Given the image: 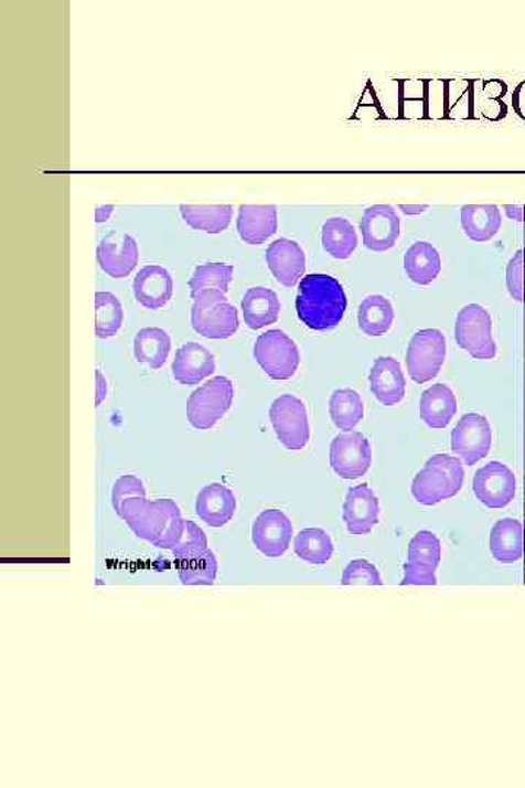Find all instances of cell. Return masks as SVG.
<instances>
[{
	"instance_id": "obj_1",
	"label": "cell",
	"mask_w": 525,
	"mask_h": 788,
	"mask_svg": "<svg viewBox=\"0 0 525 788\" xmlns=\"http://www.w3.org/2000/svg\"><path fill=\"white\" fill-rule=\"evenodd\" d=\"M119 518L136 536L161 550H173L184 528L180 507L170 498L152 502L148 498H133L121 507Z\"/></svg>"
},
{
	"instance_id": "obj_2",
	"label": "cell",
	"mask_w": 525,
	"mask_h": 788,
	"mask_svg": "<svg viewBox=\"0 0 525 788\" xmlns=\"http://www.w3.org/2000/svg\"><path fill=\"white\" fill-rule=\"evenodd\" d=\"M296 307L308 329L323 332L342 323L347 297L342 284L333 276L311 274L301 279Z\"/></svg>"
},
{
	"instance_id": "obj_3",
	"label": "cell",
	"mask_w": 525,
	"mask_h": 788,
	"mask_svg": "<svg viewBox=\"0 0 525 788\" xmlns=\"http://www.w3.org/2000/svg\"><path fill=\"white\" fill-rule=\"evenodd\" d=\"M464 466L454 456L439 452L429 457L424 468L411 481V496L425 507L451 500L464 484Z\"/></svg>"
},
{
	"instance_id": "obj_4",
	"label": "cell",
	"mask_w": 525,
	"mask_h": 788,
	"mask_svg": "<svg viewBox=\"0 0 525 788\" xmlns=\"http://www.w3.org/2000/svg\"><path fill=\"white\" fill-rule=\"evenodd\" d=\"M192 328L194 332L206 339H228L237 333L239 328L238 311L219 291H205L193 297Z\"/></svg>"
},
{
	"instance_id": "obj_5",
	"label": "cell",
	"mask_w": 525,
	"mask_h": 788,
	"mask_svg": "<svg viewBox=\"0 0 525 788\" xmlns=\"http://www.w3.org/2000/svg\"><path fill=\"white\" fill-rule=\"evenodd\" d=\"M234 384L225 375L211 379L210 382L190 394L188 401V419L193 428L207 432L212 429L226 412L231 409L234 401Z\"/></svg>"
},
{
	"instance_id": "obj_6",
	"label": "cell",
	"mask_w": 525,
	"mask_h": 788,
	"mask_svg": "<svg viewBox=\"0 0 525 788\" xmlns=\"http://www.w3.org/2000/svg\"><path fill=\"white\" fill-rule=\"evenodd\" d=\"M456 342L474 360H493L497 348L493 339V321L486 308L469 305L461 308L456 320Z\"/></svg>"
},
{
	"instance_id": "obj_7",
	"label": "cell",
	"mask_w": 525,
	"mask_h": 788,
	"mask_svg": "<svg viewBox=\"0 0 525 788\" xmlns=\"http://www.w3.org/2000/svg\"><path fill=\"white\" fill-rule=\"evenodd\" d=\"M255 358L261 370L276 382L292 379L301 362L297 343L280 329H271L257 338Z\"/></svg>"
},
{
	"instance_id": "obj_8",
	"label": "cell",
	"mask_w": 525,
	"mask_h": 788,
	"mask_svg": "<svg viewBox=\"0 0 525 788\" xmlns=\"http://www.w3.org/2000/svg\"><path fill=\"white\" fill-rule=\"evenodd\" d=\"M270 423L276 437L291 451L304 450L310 441V420L306 403L293 394H282L270 406Z\"/></svg>"
},
{
	"instance_id": "obj_9",
	"label": "cell",
	"mask_w": 525,
	"mask_h": 788,
	"mask_svg": "<svg viewBox=\"0 0 525 788\" xmlns=\"http://www.w3.org/2000/svg\"><path fill=\"white\" fill-rule=\"evenodd\" d=\"M447 358V339L441 330L422 329L411 337L406 352L410 379L424 384L436 379Z\"/></svg>"
},
{
	"instance_id": "obj_10",
	"label": "cell",
	"mask_w": 525,
	"mask_h": 788,
	"mask_svg": "<svg viewBox=\"0 0 525 788\" xmlns=\"http://www.w3.org/2000/svg\"><path fill=\"white\" fill-rule=\"evenodd\" d=\"M442 547L436 533L420 530L409 543L401 586H436Z\"/></svg>"
},
{
	"instance_id": "obj_11",
	"label": "cell",
	"mask_w": 525,
	"mask_h": 788,
	"mask_svg": "<svg viewBox=\"0 0 525 788\" xmlns=\"http://www.w3.org/2000/svg\"><path fill=\"white\" fill-rule=\"evenodd\" d=\"M373 465V448L362 433H342L330 444V468L339 478L355 481Z\"/></svg>"
},
{
	"instance_id": "obj_12",
	"label": "cell",
	"mask_w": 525,
	"mask_h": 788,
	"mask_svg": "<svg viewBox=\"0 0 525 788\" xmlns=\"http://www.w3.org/2000/svg\"><path fill=\"white\" fill-rule=\"evenodd\" d=\"M492 427L486 416L465 414L451 433V450L468 466L478 465L492 448Z\"/></svg>"
},
{
	"instance_id": "obj_13",
	"label": "cell",
	"mask_w": 525,
	"mask_h": 788,
	"mask_svg": "<svg viewBox=\"0 0 525 788\" xmlns=\"http://www.w3.org/2000/svg\"><path fill=\"white\" fill-rule=\"evenodd\" d=\"M473 492L486 509L502 510L517 496V478L508 466L491 461L474 475Z\"/></svg>"
},
{
	"instance_id": "obj_14",
	"label": "cell",
	"mask_w": 525,
	"mask_h": 788,
	"mask_svg": "<svg viewBox=\"0 0 525 788\" xmlns=\"http://www.w3.org/2000/svg\"><path fill=\"white\" fill-rule=\"evenodd\" d=\"M293 525L283 511L271 509L261 511L251 528V539L256 550L266 558H280L291 546Z\"/></svg>"
},
{
	"instance_id": "obj_15",
	"label": "cell",
	"mask_w": 525,
	"mask_h": 788,
	"mask_svg": "<svg viewBox=\"0 0 525 788\" xmlns=\"http://www.w3.org/2000/svg\"><path fill=\"white\" fill-rule=\"evenodd\" d=\"M400 219L390 205L366 207L361 220L362 242L371 252H388L400 237Z\"/></svg>"
},
{
	"instance_id": "obj_16",
	"label": "cell",
	"mask_w": 525,
	"mask_h": 788,
	"mask_svg": "<svg viewBox=\"0 0 525 788\" xmlns=\"http://www.w3.org/2000/svg\"><path fill=\"white\" fill-rule=\"evenodd\" d=\"M379 500L368 483L356 484L343 502V522L353 536H366L379 523Z\"/></svg>"
},
{
	"instance_id": "obj_17",
	"label": "cell",
	"mask_w": 525,
	"mask_h": 788,
	"mask_svg": "<svg viewBox=\"0 0 525 788\" xmlns=\"http://www.w3.org/2000/svg\"><path fill=\"white\" fill-rule=\"evenodd\" d=\"M97 260L101 269L111 278H128L138 266V243L129 234L111 233L98 244Z\"/></svg>"
},
{
	"instance_id": "obj_18",
	"label": "cell",
	"mask_w": 525,
	"mask_h": 788,
	"mask_svg": "<svg viewBox=\"0 0 525 788\" xmlns=\"http://www.w3.org/2000/svg\"><path fill=\"white\" fill-rule=\"evenodd\" d=\"M266 263L271 275L287 288L297 287L304 278L306 253L293 239L278 238L266 251Z\"/></svg>"
},
{
	"instance_id": "obj_19",
	"label": "cell",
	"mask_w": 525,
	"mask_h": 788,
	"mask_svg": "<svg viewBox=\"0 0 525 788\" xmlns=\"http://www.w3.org/2000/svg\"><path fill=\"white\" fill-rule=\"evenodd\" d=\"M173 377L183 386H196L215 373V356L206 347L197 342H188L175 352Z\"/></svg>"
},
{
	"instance_id": "obj_20",
	"label": "cell",
	"mask_w": 525,
	"mask_h": 788,
	"mask_svg": "<svg viewBox=\"0 0 525 788\" xmlns=\"http://www.w3.org/2000/svg\"><path fill=\"white\" fill-rule=\"evenodd\" d=\"M173 292V276L160 265L142 267L133 280L136 301L148 310H160L169 305Z\"/></svg>"
},
{
	"instance_id": "obj_21",
	"label": "cell",
	"mask_w": 525,
	"mask_h": 788,
	"mask_svg": "<svg viewBox=\"0 0 525 788\" xmlns=\"http://www.w3.org/2000/svg\"><path fill=\"white\" fill-rule=\"evenodd\" d=\"M369 388L384 406H394L406 396L401 364L393 356H379L369 371Z\"/></svg>"
},
{
	"instance_id": "obj_22",
	"label": "cell",
	"mask_w": 525,
	"mask_h": 788,
	"mask_svg": "<svg viewBox=\"0 0 525 788\" xmlns=\"http://www.w3.org/2000/svg\"><path fill=\"white\" fill-rule=\"evenodd\" d=\"M237 511V498L228 487L211 483L202 488L196 498V514L203 523L219 529L234 519Z\"/></svg>"
},
{
	"instance_id": "obj_23",
	"label": "cell",
	"mask_w": 525,
	"mask_h": 788,
	"mask_svg": "<svg viewBox=\"0 0 525 788\" xmlns=\"http://www.w3.org/2000/svg\"><path fill=\"white\" fill-rule=\"evenodd\" d=\"M237 231L239 238L251 246L266 243L278 231V207L275 205L239 206Z\"/></svg>"
},
{
	"instance_id": "obj_24",
	"label": "cell",
	"mask_w": 525,
	"mask_h": 788,
	"mask_svg": "<svg viewBox=\"0 0 525 788\" xmlns=\"http://www.w3.org/2000/svg\"><path fill=\"white\" fill-rule=\"evenodd\" d=\"M489 550L500 564H515L524 554V528L518 520H497L489 536Z\"/></svg>"
},
{
	"instance_id": "obj_25",
	"label": "cell",
	"mask_w": 525,
	"mask_h": 788,
	"mask_svg": "<svg viewBox=\"0 0 525 788\" xmlns=\"http://www.w3.org/2000/svg\"><path fill=\"white\" fill-rule=\"evenodd\" d=\"M420 419L432 429L447 428L457 414V397L451 387L438 383L420 397Z\"/></svg>"
},
{
	"instance_id": "obj_26",
	"label": "cell",
	"mask_w": 525,
	"mask_h": 788,
	"mask_svg": "<svg viewBox=\"0 0 525 788\" xmlns=\"http://www.w3.org/2000/svg\"><path fill=\"white\" fill-rule=\"evenodd\" d=\"M244 321L251 330H260L279 319L280 301L278 294L269 288L255 287L247 289L242 301Z\"/></svg>"
},
{
	"instance_id": "obj_27",
	"label": "cell",
	"mask_w": 525,
	"mask_h": 788,
	"mask_svg": "<svg viewBox=\"0 0 525 788\" xmlns=\"http://www.w3.org/2000/svg\"><path fill=\"white\" fill-rule=\"evenodd\" d=\"M461 226L472 242L486 243L496 237L502 226V214L496 205H465L461 207Z\"/></svg>"
},
{
	"instance_id": "obj_28",
	"label": "cell",
	"mask_w": 525,
	"mask_h": 788,
	"mask_svg": "<svg viewBox=\"0 0 525 788\" xmlns=\"http://www.w3.org/2000/svg\"><path fill=\"white\" fill-rule=\"evenodd\" d=\"M441 256L436 247L428 242H416L405 255V270L411 283L432 284L441 274Z\"/></svg>"
},
{
	"instance_id": "obj_29",
	"label": "cell",
	"mask_w": 525,
	"mask_h": 788,
	"mask_svg": "<svg viewBox=\"0 0 525 788\" xmlns=\"http://www.w3.org/2000/svg\"><path fill=\"white\" fill-rule=\"evenodd\" d=\"M136 361L147 364L149 369L160 370L164 366L171 352V338L164 329L144 328L136 333L133 347Z\"/></svg>"
},
{
	"instance_id": "obj_30",
	"label": "cell",
	"mask_w": 525,
	"mask_h": 788,
	"mask_svg": "<svg viewBox=\"0 0 525 788\" xmlns=\"http://www.w3.org/2000/svg\"><path fill=\"white\" fill-rule=\"evenodd\" d=\"M392 301L383 296H369L357 308V324L366 337L377 338L390 332L394 323Z\"/></svg>"
},
{
	"instance_id": "obj_31",
	"label": "cell",
	"mask_w": 525,
	"mask_h": 788,
	"mask_svg": "<svg viewBox=\"0 0 525 788\" xmlns=\"http://www.w3.org/2000/svg\"><path fill=\"white\" fill-rule=\"evenodd\" d=\"M185 224L207 234H219L228 228L234 210L231 205H180Z\"/></svg>"
},
{
	"instance_id": "obj_32",
	"label": "cell",
	"mask_w": 525,
	"mask_h": 788,
	"mask_svg": "<svg viewBox=\"0 0 525 788\" xmlns=\"http://www.w3.org/2000/svg\"><path fill=\"white\" fill-rule=\"evenodd\" d=\"M176 569L184 586H212L218 575V560L207 547L196 554L176 560Z\"/></svg>"
},
{
	"instance_id": "obj_33",
	"label": "cell",
	"mask_w": 525,
	"mask_h": 788,
	"mask_svg": "<svg viewBox=\"0 0 525 788\" xmlns=\"http://www.w3.org/2000/svg\"><path fill=\"white\" fill-rule=\"evenodd\" d=\"M321 243L324 251L334 259H350L357 247L355 226L345 219H330L321 228Z\"/></svg>"
},
{
	"instance_id": "obj_34",
	"label": "cell",
	"mask_w": 525,
	"mask_h": 788,
	"mask_svg": "<svg viewBox=\"0 0 525 788\" xmlns=\"http://www.w3.org/2000/svg\"><path fill=\"white\" fill-rule=\"evenodd\" d=\"M298 558L311 565H324L333 558L334 545L330 534L320 528L302 529L293 539Z\"/></svg>"
},
{
	"instance_id": "obj_35",
	"label": "cell",
	"mask_w": 525,
	"mask_h": 788,
	"mask_svg": "<svg viewBox=\"0 0 525 788\" xmlns=\"http://www.w3.org/2000/svg\"><path fill=\"white\" fill-rule=\"evenodd\" d=\"M330 418L343 433H351L364 419V402L352 388H338L329 403Z\"/></svg>"
},
{
	"instance_id": "obj_36",
	"label": "cell",
	"mask_w": 525,
	"mask_h": 788,
	"mask_svg": "<svg viewBox=\"0 0 525 788\" xmlns=\"http://www.w3.org/2000/svg\"><path fill=\"white\" fill-rule=\"evenodd\" d=\"M234 267L228 263H203L194 269L189 287L192 297L205 291L228 292L233 283Z\"/></svg>"
},
{
	"instance_id": "obj_37",
	"label": "cell",
	"mask_w": 525,
	"mask_h": 788,
	"mask_svg": "<svg viewBox=\"0 0 525 788\" xmlns=\"http://www.w3.org/2000/svg\"><path fill=\"white\" fill-rule=\"evenodd\" d=\"M124 307L115 294H95V334L99 339L115 337L124 324Z\"/></svg>"
},
{
	"instance_id": "obj_38",
	"label": "cell",
	"mask_w": 525,
	"mask_h": 788,
	"mask_svg": "<svg viewBox=\"0 0 525 788\" xmlns=\"http://www.w3.org/2000/svg\"><path fill=\"white\" fill-rule=\"evenodd\" d=\"M478 93V106L484 117L492 120L504 119L506 106L502 98L506 94V85L501 81H483Z\"/></svg>"
},
{
	"instance_id": "obj_39",
	"label": "cell",
	"mask_w": 525,
	"mask_h": 788,
	"mask_svg": "<svg viewBox=\"0 0 525 788\" xmlns=\"http://www.w3.org/2000/svg\"><path fill=\"white\" fill-rule=\"evenodd\" d=\"M343 586H357V584H365V586H383L384 582L382 574L373 563L364 558L353 560L346 565L342 574Z\"/></svg>"
},
{
	"instance_id": "obj_40",
	"label": "cell",
	"mask_w": 525,
	"mask_h": 788,
	"mask_svg": "<svg viewBox=\"0 0 525 788\" xmlns=\"http://www.w3.org/2000/svg\"><path fill=\"white\" fill-rule=\"evenodd\" d=\"M205 550H207V537L203 529L199 528L192 520H184L183 533H181L179 542H176L173 550H171L175 560Z\"/></svg>"
},
{
	"instance_id": "obj_41",
	"label": "cell",
	"mask_w": 525,
	"mask_h": 788,
	"mask_svg": "<svg viewBox=\"0 0 525 788\" xmlns=\"http://www.w3.org/2000/svg\"><path fill=\"white\" fill-rule=\"evenodd\" d=\"M133 498H147V489H144L143 482L136 478L135 475H124L113 484L111 504L116 514L119 515L121 507L126 502L133 500Z\"/></svg>"
},
{
	"instance_id": "obj_42",
	"label": "cell",
	"mask_w": 525,
	"mask_h": 788,
	"mask_svg": "<svg viewBox=\"0 0 525 788\" xmlns=\"http://www.w3.org/2000/svg\"><path fill=\"white\" fill-rule=\"evenodd\" d=\"M506 288L515 301L524 300V252L515 253L506 266Z\"/></svg>"
},
{
	"instance_id": "obj_43",
	"label": "cell",
	"mask_w": 525,
	"mask_h": 788,
	"mask_svg": "<svg viewBox=\"0 0 525 788\" xmlns=\"http://www.w3.org/2000/svg\"><path fill=\"white\" fill-rule=\"evenodd\" d=\"M95 379H97V387H95V406L101 405L106 401L108 393V384L106 377H104L101 371H95Z\"/></svg>"
},
{
	"instance_id": "obj_44",
	"label": "cell",
	"mask_w": 525,
	"mask_h": 788,
	"mask_svg": "<svg viewBox=\"0 0 525 788\" xmlns=\"http://www.w3.org/2000/svg\"><path fill=\"white\" fill-rule=\"evenodd\" d=\"M513 106L515 113L525 120V81L514 90Z\"/></svg>"
},
{
	"instance_id": "obj_45",
	"label": "cell",
	"mask_w": 525,
	"mask_h": 788,
	"mask_svg": "<svg viewBox=\"0 0 525 788\" xmlns=\"http://www.w3.org/2000/svg\"><path fill=\"white\" fill-rule=\"evenodd\" d=\"M505 214L511 220L523 222L524 220V206L519 205H506L504 206Z\"/></svg>"
},
{
	"instance_id": "obj_46",
	"label": "cell",
	"mask_w": 525,
	"mask_h": 788,
	"mask_svg": "<svg viewBox=\"0 0 525 788\" xmlns=\"http://www.w3.org/2000/svg\"><path fill=\"white\" fill-rule=\"evenodd\" d=\"M113 211H115V206L113 205L97 207V211H95V221H97L98 224H101V222H106L108 219H110Z\"/></svg>"
},
{
	"instance_id": "obj_47",
	"label": "cell",
	"mask_w": 525,
	"mask_h": 788,
	"mask_svg": "<svg viewBox=\"0 0 525 788\" xmlns=\"http://www.w3.org/2000/svg\"><path fill=\"white\" fill-rule=\"evenodd\" d=\"M400 210H401L403 212H405V214H407V215H415V214H422V212H425V211L428 210V206H427V205H422V206H419V205H418V206H405V205H401V206H400Z\"/></svg>"
}]
</instances>
